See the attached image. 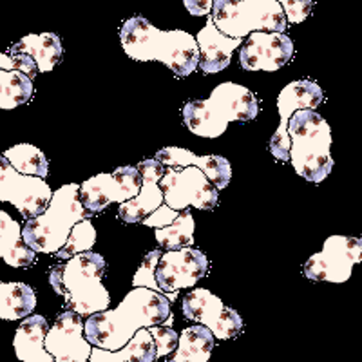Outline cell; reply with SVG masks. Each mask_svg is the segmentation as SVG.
I'll return each instance as SVG.
<instances>
[{
    "label": "cell",
    "mask_w": 362,
    "mask_h": 362,
    "mask_svg": "<svg viewBox=\"0 0 362 362\" xmlns=\"http://www.w3.org/2000/svg\"><path fill=\"white\" fill-rule=\"evenodd\" d=\"M33 78L18 69H0V109L11 111L33 98Z\"/></svg>",
    "instance_id": "484cf974"
},
{
    "label": "cell",
    "mask_w": 362,
    "mask_h": 362,
    "mask_svg": "<svg viewBox=\"0 0 362 362\" xmlns=\"http://www.w3.org/2000/svg\"><path fill=\"white\" fill-rule=\"evenodd\" d=\"M194 228L196 221L190 210H180V216L170 225L156 228V241L163 250H177L194 245Z\"/></svg>",
    "instance_id": "4316f807"
},
{
    "label": "cell",
    "mask_w": 362,
    "mask_h": 362,
    "mask_svg": "<svg viewBox=\"0 0 362 362\" xmlns=\"http://www.w3.org/2000/svg\"><path fill=\"white\" fill-rule=\"evenodd\" d=\"M169 315V297L147 286H134L115 310L107 308L87 317L83 329L90 344L116 351L124 348L138 329L163 325Z\"/></svg>",
    "instance_id": "6da1fadb"
},
{
    "label": "cell",
    "mask_w": 362,
    "mask_h": 362,
    "mask_svg": "<svg viewBox=\"0 0 362 362\" xmlns=\"http://www.w3.org/2000/svg\"><path fill=\"white\" fill-rule=\"evenodd\" d=\"M180 216V210H174L170 209L167 203H163V205L160 206V209H156L151 216H147V218L144 219V223L141 225L145 226H151V228H163V226L170 225V223L174 221V219Z\"/></svg>",
    "instance_id": "d6a6232c"
},
{
    "label": "cell",
    "mask_w": 362,
    "mask_h": 362,
    "mask_svg": "<svg viewBox=\"0 0 362 362\" xmlns=\"http://www.w3.org/2000/svg\"><path fill=\"white\" fill-rule=\"evenodd\" d=\"M105 259L93 250L76 254L51 267L49 284L64 299L67 310L89 317L109 308L111 297L103 286Z\"/></svg>",
    "instance_id": "3957f363"
},
{
    "label": "cell",
    "mask_w": 362,
    "mask_h": 362,
    "mask_svg": "<svg viewBox=\"0 0 362 362\" xmlns=\"http://www.w3.org/2000/svg\"><path fill=\"white\" fill-rule=\"evenodd\" d=\"M138 170L144 176V183L138 192V196L119 203L118 218L124 219L131 225H140L147 216H151L156 209H160L165 203L163 189L160 187V180L165 174V165L158 161L156 158L144 160L136 165Z\"/></svg>",
    "instance_id": "e0dca14e"
},
{
    "label": "cell",
    "mask_w": 362,
    "mask_h": 362,
    "mask_svg": "<svg viewBox=\"0 0 362 362\" xmlns=\"http://www.w3.org/2000/svg\"><path fill=\"white\" fill-rule=\"evenodd\" d=\"M93 212L83 206L80 185L67 183L54 190L47 209L29 218L22 228V238L38 254H57L66 245L73 226L82 219H90Z\"/></svg>",
    "instance_id": "8992f818"
},
{
    "label": "cell",
    "mask_w": 362,
    "mask_h": 362,
    "mask_svg": "<svg viewBox=\"0 0 362 362\" xmlns=\"http://www.w3.org/2000/svg\"><path fill=\"white\" fill-rule=\"evenodd\" d=\"M89 361L93 362H154L156 358V342L148 328H140L132 335L131 341L119 348L111 351L103 350L95 346Z\"/></svg>",
    "instance_id": "7402d4cb"
},
{
    "label": "cell",
    "mask_w": 362,
    "mask_h": 362,
    "mask_svg": "<svg viewBox=\"0 0 362 362\" xmlns=\"http://www.w3.org/2000/svg\"><path fill=\"white\" fill-rule=\"evenodd\" d=\"M0 69H17V58L13 54L0 53Z\"/></svg>",
    "instance_id": "e575fe53"
},
{
    "label": "cell",
    "mask_w": 362,
    "mask_h": 362,
    "mask_svg": "<svg viewBox=\"0 0 362 362\" xmlns=\"http://www.w3.org/2000/svg\"><path fill=\"white\" fill-rule=\"evenodd\" d=\"M259 115V102L247 87L223 82L205 100H190L181 109V118L192 134L219 138L230 122H252Z\"/></svg>",
    "instance_id": "277c9868"
},
{
    "label": "cell",
    "mask_w": 362,
    "mask_h": 362,
    "mask_svg": "<svg viewBox=\"0 0 362 362\" xmlns=\"http://www.w3.org/2000/svg\"><path fill=\"white\" fill-rule=\"evenodd\" d=\"M37 308V293L25 283L0 281V319L21 321Z\"/></svg>",
    "instance_id": "d4e9b609"
},
{
    "label": "cell",
    "mask_w": 362,
    "mask_h": 362,
    "mask_svg": "<svg viewBox=\"0 0 362 362\" xmlns=\"http://www.w3.org/2000/svg\"><path fill=\"white\" fill-rule=\"evenodd\" d=\"M210 21L232 38H245L252 31L286 33L288 28L279 0H214Z\"/></svg>",
    "instance_id": "52a82bcc"
},
{
    "label": "cell",
    "mask_w": 362,
    "mask_h": 362,
    "mask_svg": "<svg viewBox=\"0 0 362 362\" xmlns=\"http://www.w3.org/2000/svg\"><path fill=\"white\" fill-rule=\"evenodd\" d=\"M290 161L297 176L310 183H322L334 169L332 129L313 109H299L290 116Z\"/></svg>",
    "instance_id": "5b68a950"
},
{
    "label": "cell",
    "mask_w": 362,
    "mask_h": 362,
    "mask_svg": "<svg viewBox=\"0 0 362 362\" xmlns=\"http://www.w3.org/2000/svg\"><path fill=\"white\" fill-rule=\"evenodd\" d=\"M96 243V230L95 225L90 223V219H82L73 226L69 238H67L66 245L57 252L58 259H69L73 255L82 254V252L93 250Z\"/></svg>",
    "instance_id": "f1b7e54d"
},
{
    "label": "cell",
    "mask_w": 362,
    "mask_h": 362,
    "mask_svg": "<svg viewBox=\"0 0 362 362\" xmlns=\"http://www.w3.org/2000/svg\"><path fill=\"white\" fill-rule=\"evenodd\" d=\"M362 263V238L332 235L321 252L310 257L303 274L315 283L341 284L351 277L355 264Z\"/></svg>",
    "instance_id": "ba28073f"
},
{
    "label": "cell",
    "mask_w": 362,
    "mask_h": 362,
    "mask_svg": "<svg viewBox=\"0 0 362 362\" xmlns=\"http://www.w3.org/2000/svg\"><path fill=\"white\" fill-rule=\"evenodd\" d=\"M9 53H25L33 58L38 73H49L62 58V40L57 33L28 35L9 47Z\"/></svg>",
    "instance_id": "603a6c76"
},
{
    "label": "cell",
    "mask_w": 362,
    "mask_h": 362,
    "mask_svg": "<svg viewBox=\"0 0 362 362\" xmlns=\"http://www.w3.org/2000/svg\"><path fill=\"white\" fill-rule=\"evenodd\" d=\"M148 329H151L154 342H156V358H163L176 351L177 342H180V335H177L169 325H154L148 326Z\"/></svg>",
    "instance_id": "4dcf8cb0"
},
{
    "label": "cell",
    "mask_w": 362,
    "mask_h": 362,
    "mask_svg": "<svg viewBox=\"0 0 362 362\" xmlns=\"http://www.w3.org/2000/svg\"><path fill=\"white\" fill-rule=\"evenodd\" d=\"M209 267V257L199 248L183 247L177 250H165L156 267V283L160 292L173 303L177 299L180 290L192 288L199 279H203Z\"/></svg>",
    "instance_id": "30bf717a"
},
{
    "label": "cell",
    "mask_w": 362,
    "mask_h": 362,
    "mask_svg": "<svg viewBox=\"0 0 362 362\" xmlns=\"http://www.w3.org/2000/svg\"><path fill=\"white\" fill-rule=\"evenodd\" d=\"M44 177L18 173L6 156H0V202H9L25 219L42 214L51 202Z\"/></svg>",
    "instance_id": "8fae6325"
},
{
    "label": "cell",
    "mask_w": 362,
    "mask_h": 362,
    "mask_svg": "<svg viewBox=\"0 0 362 362\" xmlns=\"http://www.w3.org/2000/svg\"><path fill=\"white\" fill-rule=\"evenodd\" d=\"M288 24H300L312 15L315 0H279Z\"/></svg>",
    "instance_id": "1f68e13d"
},
{
    "label": "cell",
    "mask_w": 362,
    "mask_h": 362,
    "mask_svg": "<svg viewBox=\"0 0 362 362\" xmlns=\"http://www.w3.org/2000/svg\"><path fill=\"white\" fill-rule=\"evenodd\" d=\"M187 11L194 17H205V15H210L212 11V4L214 0H183Z\"/></svg>",
    "instance_id": "836d02e7"
},
{
    "label": "cell",
    "mask_w": 362,
    "mask_h": 362,
    "mask_svg": "<svg viewBox=\"0 0 362 362\" xmlns=\"http://www.w3.org/2000/svg\"><path fill=\"white\" fill-rule=\"evenodd\" d=\"M156 160L161 161L167 169H181L187 165H194L206 174V177L212 181V185L218 190L226 189L232 180L230 161L223 156H216V154L196 156L187 148L163 147L156 153Z\"/></svg>",
    "instance_id": "ac0fdd59"
},
{
    "label": "cell",
    "mask_w": 362,
    "mask_h": 362,
    "mask_svg": "<svg viewBox=\"0 0 362 362\" xmlns=\"http://www.w3.org/2000/svg\"><path fill=\"white\" fill-rule=\"evenodd\" d=\"M325 98V93L319 83L312 80H296L284 86L277 98V109H279L281 124L274 136L270 138V153L279 161H290V136L288 122L290 116L299 109H317Z\"/></svg>",
    "instance_id": "5bb4252c"
},
{
    "label": "cell",
    "mask_w": 362,
    "mask_h": 362,
    "mask_svg": "<svg viewBox=\"0 0 362 362\" xmlns=\"http://www.w3.org/2000/svg\"><path fill=\"white\" fill-rule=\"evenodd\" d=\"M199 45V64L198 69L205 74H216L230 66L232 53L243 45V38H232L221 33L210 21L205 28L196 35Z\"/></svg>",
    "instance_id": "d6986e66"
},
{
    "label": "cell",
    "mask_w": 362,
    "mask_h": 362,
    "mask_svg": "<svg viewBox=\"0 0 362 362\" xmlns=\"http://www.w3.org/2000/svg\"><path fill=\"white\" fill-rule=\"evenodd\" d=\"M144 176L138 167H118L111 174H96L80 185L83 206L93 214L102 212L111 203H124L138 196Z\"/></svg>",
    "instance_id": "7c38bea8"
},
{
    "label": "cell",
    "mask_w": 362,
    "mask_h": 362,
    "mask_svg": "<svg viewBox=\"0 0 362 362\" xmlns=\"http://www.w3.org/2000/svg\"><path fill=\"white\" fill-rule=\"evenodd\" d=\"M165 203L174 210L196 206L198 210H214L219 203L218 189L202 169L187 165L183 169H169L160 180Z\"/></svg>",
    "instance_id": "9c48e42d"
},
{
    "label": "cell",
    "mask_w": 362,
    "mask_h": 362,
    "mask_svg": "<svg viewBox=\"0 0 362 362\" xmlns=\"http://www.w3.org/2000/svg\"><path fill=\"white\" fill-rule=\"evenodd\" d=\"M9 163L22 174L45 177L49 174V163L40 148L31 144H18L4 153Z\"/></svg>",
    "instance_id": "83f0119b"
},
{
    "label": "cell",
    "mask_w": 362,
    "mask_h": 362,
    "mask_svg": "<svg viewBox=\"0 0 362 362\" xmlns=\"http://www.w3.org/2000/svg\"><path fill=\"white\" fill-rule=\"evenodd\" d=\"M49 329V322L44 315L24 317L22 325L15 334V354L24 362H53L54 357L45 350V335Z\"/></svg>",
    "instance_id": "ffe728a7"
},
{
    "label": "cell",
    "mask_w": 362,
    "mask_h": 362,
    "mask_svg": "<svg viewBox=\"0 0 362 362\" xmlns=\"http://www.w3.org/2000/svg\"><path fill=\"white\" fill-rule=\"evenodd\" d=\"M119 42L125 54L138 62L165 64L176 76L187 78L199 64V45L187 31H161L145 17H132L119 29Z\"/></svg>",
    "instance_id": "7a4b0ae2"
},
{
    "label": "cell",
    "mask_w": 362,
    "mask_h": 362,
    "mask_svg": "<svg viewBox=\"0 0 362 362\" xmlns=\"http://www.w3.org/2000/svg\"><path fill=\"white\" fill-rule=\"evenodd\" d=\"M293 42L279 31H252L239 51L245 71H277L292 60Z\"/></svg>",
    "instance_id": "9a60e30c"
},
{
    "label": "cell",
    "mask_w": 362,
    "mask_h": 362,
    "mask_svg": "<svg viewBox=\"0 0 362 362\" xmlns=\"http://www.w3.org/2000/svg\"><path fill=\"white\" fill-rule=\"evenodd\" d=\"M161 250H151L141 261V267L136 272L134 279H132V284L134 286H147V288H153L156 292H160V286L156 283V267L158 261H160Z\"/></svg>",
    "instance_id": "f546056e"
},
{
    "label": "cell",
    "mask_w": 362,
    "mask_h": 362,
    "mask_svg": "<svg viewBox=\"0 0 362 362\" xmlns=\"http://www.w3.org/2000/svg\"><path fill=\"white\" fill-rule=\"evenodd\" d=\"M86 322L73 310L60 313L45 335V350L57 362H86L93 354V344L86 337Z\"/></svg>",
    "instance_id": "2e32d148"
},
{
    "label": "cell",
    "mask_w": 362,
    "mask_h": 362,
    "mask_svg": "<svg viewBox=\"0 0 362 362\" xmlns=\"http://www.w3.org/2000/svg\"><path fill=\"white\" fill-rule=\"evenodd\" d=\"M183 317L194 322H202L212 329L216 339H232L243 329V319L230 306L223 305L218 296L206 288H196L181 300Z\"/></svg>",
    "instance_id": "4fadbf2b"
},
{
    "label": "cell",
    "mask_w": 362,
    "mask_h": 362,
    "mask_svg": "<svg viewBox=\"0 0 362 362\" xmlns=\"http://www.w3.org/2000/svg\"><path fill=\"white\" fill-rule=\"evenodd\" d=\"M33 248L25 245L22 226L8 212L0 210V257L13 268H25L35 263Z\"/></svg>",
    "instance_id": "44dd1931"
},
{
    "label": "cell",
    "mask_w": 362,
    "mask_h": 362,
    "mask_svg": "<svg viewBox=\"0 0 362 362\" xmlns=\"http://www.w3.org/2000/svg\"><path fill=\"white\" fill-rule=\"evenodd\" d=\"M214 334L199 322V326H189L181 332L180 342L170 362H206L214 350Z\"/></svg>",
    "instance_id": "cb8c5ba5"
}]
</instances>
